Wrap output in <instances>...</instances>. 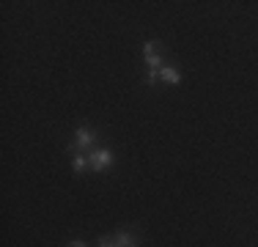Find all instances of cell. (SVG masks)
Returning <instances> with one entry per match:
<instances>
[{"instance_id":"6da1fadb","label":"cell","mask_w":258,"mask_h":247,"mask_svg":"<svg viewBox=\"0 0 258 247\" xmlns=\"http://www.w3.org/2000/svg\"><path fill=\"white\" fill-rule=\"evenodd\" d=\"M143 58H146V83L149 85H157L159 80V72L165 66V49H162V41H143Z\"/></svg>"},{"instance_id":"7a4b0ae2","label":"cell","mask_w":258,"mask_h":247,"mask_svg":"<svg viewBox=\"0 0 258 247\" xmlns=\"http://www.w3.org/2000/svg\"><path fill=\"white\" fill-rule=\"evenodd\" d=\"M94 146H96V132L88 127H80L75 132V140H72L69 151H91Z\"/></svg>"},{"instance_id":"3957f363","label":"cell","mask_w":258,"mask_h":247,"mask_svg":"<svg viewBox=\"0 0 258 247\" xmlns=\"http://www.w3.org/2000/svg\"><path fill=\"white\" fill-rule=\"evenodd\" d=\"M88 159H91V170L94 173H102V170H107L110 165H113V151L110 148H91L88 151Z\"/></svg>"},{"instance_id":"277c9868","label":"cell","mask_w":258,"mask_h":247,"mask_svg":"<svg viewBox=\"0 0 258 247\" xmlns=\"http://www.w3.org/2000/svg\"><path fill=\"white\" fill-rule=\"evenodd\" d=\"M159 80H162V83H168V85H179V83H181V72H179V66L165 64V66H162V72H159Z\"/></svg>"},{"instance_id":"5b68a950","label":"cell","mask_w":258,"mask_h":247,"mask_svg":"<svg viewBox=\"0 0 258 247\" xmlns=\"http://www.w3.org/2000/svg\"><path fill=\"white\" fill-rule=\"evenodd\" d=\"M113 242L115 247H138V236L132 231H126V228H121L118 233H113Z\"/></svg>"},{"instance_id":"8992f818","label":"cell","mask_w":258,"mask_h":247,"mask_svg":"<svg viewBox=\"0 0 258 247\" xmlns=\"http://www.w3.org/2000/svg\"><path fill=\"white\" fill-rule=\"evenodd\" d=\"M72 168H75V173L91 170V159H88V151H72Z\"/></svg>"},{"instance_id":"52a82bcc","label":"cell","mask_w":258,"mask_h":247,"mask_svg":"<svg viewBox=\"0 0 258 247\" xmlns=\"http://www.w3.org/2000/svg\"><path fill=\"white\" fill-rule=\"evenodd\" d=\"M69 247H88V244H85V242H80V239H75V242H72Z\"/></svg>"}]
</instances>
